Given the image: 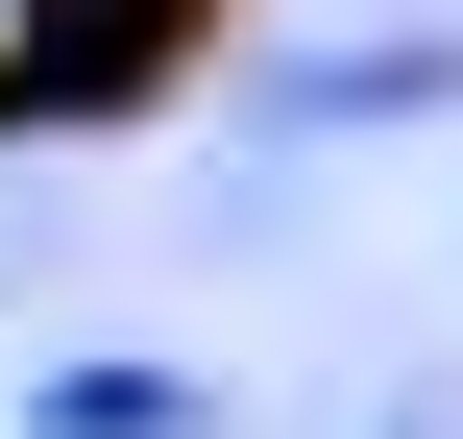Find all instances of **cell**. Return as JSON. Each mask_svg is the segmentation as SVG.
Listing matches in <instances>:
<instances>
[{
	"mask_svg": "<svg viewBox=\"0 0 463 439\" xmlns=\"http://www.w3.org/2000/svg\"><path fill=\"white\" fill-rule=\"evenodd\" d=\"M220 0H0V122H98L122 73H171Z\"/></svg>",
	"mask_w": 463,
	"mask_h": 439,
	"instance_id": "1",
	"label": "cell"
}]
</instances>
